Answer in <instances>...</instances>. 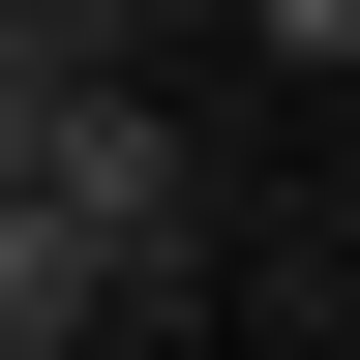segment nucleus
I'll return each instance as SVG.
<instances>
[{
    "label": "nucleus",
    "mask_w": 360,
    "mask_h": 360,
    "mask_svg": "<svg viewBox=\"0 0 360 360\" xmlns=\"http://www.w3.org/2000/svg\"><path fill=\"white\" fill-rule=\"evenodd\" d=\"M30 180H60L120 270H180V210H210V180H180V120H150L120 60H60V90H30Z\"/></svg>",
    "instance_id": "nucleus-1"
},
{
    "label": "nucleus",
    "mask_w": 360,
    "mask_h": 360,
    "mask_svg": "<svg viewBox=\"0 0 360 360\" xmlns=\"http://www.w3.org/2000/svg\"><path fill=\"white\" fill-rule=\"evenodd\" d=\"M120 300H150V270L90 240L60 180H0V360H90V330H120Z\"/></svg>",
    "instance_id": "nucleus-2"
},
{
    "label": "nucleus",
    "mask_w": 360,
    "mask_h": 360,
    "mask_svg": "<svg viewBox=\"0 0 360 360\" xmlns=\"http://www.w3.org/2000/svg\"><path fill=\"white\" fill-rule=\"evenodd\" d=\"M0 60H120V0H0Z\"/></svg>",
    "instance_id": "nucleus-3"
},
{
    "label": "nucleus",
    "mask_w": 360,
    "mask_h": 360,
    "mask_svg": "<svg viewBox=\"0 0 360 360\" xmlns=\"http://www.w3.org/2000/svg\"><path fill=\"white\" fill-rule=\"evenodd\" d=\"M240 30H270V60H360V0H240Z\"/></svg>",
    "instance_id": "nucleus-4"
},
{
    "label": "nucleus",
    "mask_w": 360,
    "mask_h": 360,
    "mask_svg": "<svg viewBox=\"0 0 360 360\" xmlns=\"http://www.w3.org/2000/svg\"><path fill=\"white\" fill-rule=\"evenodd\" d=\"M30 90H60V60H0V180H30Z\"/></svg>",
    "instance_id": "nucleus-5"
}]
</instances>
